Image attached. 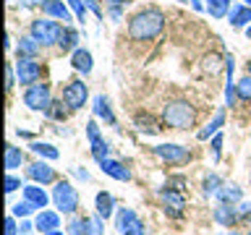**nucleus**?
<instances>
[{"instance_id":"obj_1","label":"nucleus","mask_w":251,"mask_h":235,"mask_svg":"<svg viewBox=\"0 0 251 235\" xmlns=\"http://www.w3.org/2000/svg\"><path fill=\"white\" fill-rule=\"evenodd\" d=\"M162 26H165V13L157 11V8H147L128 21V37L136 39V42H149L160 34Z\"/></svg>"},{"instance_id":"obj_2","label":"nucleus","mask_w":251,"mask_h":235,"mask_svg":"<svg viewBox=\"0 0 251 235\" xmlns=\"http://www.w3.org/2000/svg\"><path fill=\"white\" fill-rule=\"evenodd\" d=\"M162 120H165V125H170V128H191L194 120H196V113H194V107L188 105V102L178 99V102L165 105Z\"/></svg>"},{"instance_id":"obj_3","label":"nucleus","mask_w":251,"mask_h":235,"mask_svg":"<svg viewBox=\"0 0 251 235\" xmlns=\"http://www.w3.org/2000/svg\"><path fill=\"white\" fill-rule=\"evenodd\" d=\"M50 196H52L55 209H60L63 214H74L78 209V191L74 188V183H68V180H60V183L52 188Z\"/></svg>"},{"instance_id":"obj_4","label":"nucleus","mask_w":251,"mask_h":235,"mask_svg":"<svg viewBox=\"0 0 251 235\" xmlns=\"http://www.w3.org/2000/svg\"><path fill=\"white\" fill-rule=\"evenodd\" d=\"M31 37L37 39L39 45H58L60 37H63V26L55 19H37L31 21Z\"/></svg>"},{"instance_id":"obj_5","label":"nucleus","mask_w":251,"mask_h":235,"mask_svg":"<svg viewBox=\"0 0 251 235\" xmlns=\"http://www.w3.org/2000/svg\"><path fill=\"white\" fill-rule=\"evenodd\" d=\"M24 105H26L29 110H37V113H47L52 105L50 99V86L47 84H31L26 86V92H24Z\"/></svg>"},{"instance_id":"obj_6","label":"nucleus","mask_w":251,"mask_h":235,"mask_svg":"<svg viewBox=\"0 0 251 235\" xmlns=\"http://www.w3.org/2000/svg\"><path fill=\"white\" fill-rule=\"evenodd\" d=\"M16 76H19V84L31 86L42 76V66L34 58H19V63H16Z\"/></svg>"},{"instance_id":"obj_7","label":"nucleus","mask_w":251,"mask_h":235,"mask_svg":"<svg viewBox=\"0 0 251 235\" xmlns=\"http://www.w3.org/2000/svg\"><path fill=\"white\" fill-rule=\"evenodd\" d=\"M160 201H162V207H165V212H168L170 217H180V214H183V209H186L183 193L176 191V188H170V186H165L160 191Z\"/></svg>"},{"instance_id":"obj_8","label":"nucleus","mask_w":251,"mask_h":235,"mask_svg":"<svg viewBox=\"0 0 251 235\" xmlns=\"http://www.w3.org/2000/svg\"><path fill=\"white\" fill-rule=\"evenodd\" d=\"M86 97H89V89H86L84 81H71L66 89H63V102L71 107V110H78L86 105Z\"/></svg>"},{"instance_id":"obj_9","label":"nucleus","mask_w":251,"mask_h":235,"mask_svg":"<svg viewBox=\"0 0 251 235\" xmlns=\"http://www.w3.org/2000/svg\"><path fill=\"white\" fill-rule=\"evenodd\" d=\"M154 154L165 162H173V164H180V162L191 160V152H188L186 146H180V144H157Z\"/></svg>"},{"instance_id":"obj_10","label":"nucleus","mask_w":251,"mask_h":235,"mask_svg":"<svg viewBox=\"0 0 251 235\" xmlns=\"http://www.w3.org/2000/svg\"><path fill=\"white\" fill-rule=\"evenodd\" d=\"M139 225H144L139 219V214L133 209H118V214H115V230L121 233V235H128L131 230H136Z\"/></svg>"},{"instance_id":"obj_11","label":"nucleus","mask_w":251,"mask_h":235,"mask_svg":"<svg viewBox=\"0 0 251 235\" xmlns=\"http://www.w3.org/2000/svg\"><path fill=\"white\" fill-rule=\"evenodd\" d=\"M26 175L34 180V183L47 186V183H52V180H55V170L42 160V162H31V164H29V170H26Z\"/></svg>"},{"instance_id":"obj_12","label":"nucleus","mask_w":251,"mask_h":235,"mask_svg":"<svg viewBox=\"0 0 251 235\" xmlns=\"http://www.w3.org/2000/svg\"><path fill=\"white\" fill-rule=\"evenodd\" d=\"M34 227L39 233H50V230H60V214L58 212H47V209H42L37 214V219H34Z\"/></svg>"},{"instance_id":"obj_13","label":"nucleus","mask_w":251,"mask_h":235,"mask_svg":"<svg viewBox=\"0 0 251 235\" xmlns=\"http://www.w3.org/2000/svg\"><path fill=\"white\" fill-rule=\"evenodd\" d=\"M24 199L31 201L37 209H45V207H47V201H50L52 196H47V193H45V188L39 186V183H29V186H24Z\"/></svg>"},{"instance_id":"obj_14","label":"nucleus","mask_w":251,"mask_h":235,"mask_svg":"<svg viewBox=\"0 0 251 235\" xmlns=\"http://www.w3.org/2000/svg\"><path fill=\"white\" fill-rule=\"evenodd\" d=\"M71 5H66L63 0H45L42 3V11L50 16V19L55 21H71V11H68Z\"/></svg>"},{"instance_id":"obj_15","label":"nucleus","mask_w":251,"mask_h":235,"mask_svg":"<svg viewBox=\"0 0 251 235\" xmlns=\"http://www.w3.org/2000/svg\"><path fill=\"white\" fill-rule=\"evenodd\" d=\"M100 167H102V172L105 175H110V178H115V180H121V183H126V180H131V170L128 167H123L118 160H107L105 162H100Z\"/></svg>"},{"instance_id":"obj_16","label":"nucleus","mask_w":251,"mask_h":235,"mask_svg":"<svg viewBox=\"0 0 251 235\" xmlns=\"http://www.w3.org/2000/svg\"><path fill=\"white\" fill-rule=\"evenodd\" d=\"M217 201H220V204H230V207H235V204H241V201H243V193H241V188L235 186V183H223V188L217 191Z\"/></svg>"},{"instance_id":"obj_17","label":"nucleus","mask_w":251,"mask_h":235,"mask_svg":"<svg viewBox=\"0 0 251 235\" xmlns=\"http://www.w3.org/2000/svg\"><path fill=\"white\" fill-rule=\"evenodd\" d=\"M71 66H74L78 73L89 76L92 73V52L84 50V47H78V50H74V58H71Z\"/></svg>"},{"instance_id":"obj_18","label":"nucleus","mask_w":251,"mask_h":235,"mask_svg":"<svg viewBox=\"0 0 251 235\" xmlns=\"http://www.w3.org/2000/svg\"><path fill=\"white\" fill-rule=\"evenodd\" d=\"M94 207H97V214H100L102 219L113 217V212H115V199H113V193L100 191L97 199H94Z\"/></svg>"},{"instance_id":"obj_19","label":"nucleus","mask_w":251,"mask_h":235,"mask_svg":"<svg viewBox=\"0 0 251 235\" xmlns=\"http://www.w3.org/2000/svg\"><path fill=\"white\" fill-rule=\"evenodd\" d=\"M227 16H230V26L243 29L251 21V5H230V13Z\"/></svg>"},{"instance_id":"obj_20","label":"nucleus","mask_w":251,"mask_h":235,"mask_svg":"<svg viewBox=\"0 0 251 235\" xmlns=\"http://www.w3.org/2000/svg\"><path fill=\"white\" fill-rule=\"evenodd\" d=\"M94 115L102 118L107 125H115V115H113V110H110V102L102 97V94H97V97H94Z\"/></svg>"},{"instance_id":"obj_21","label":"nucleus","mask_w":251,"mask_h":235,"mask_svg":"<svg viewBox=\"0 0 251 235\" xmlns=\"http://www.w3.org/2000/svg\"><path fill=\"white\" fill-rule=\"evenodd\" d=\"M235 219H238V212H235L230 204H220V207L215 209V222H220L223 227L235 225Z\"/></svg>"},{"instance_id":"obj_22","label":"nucleus","mask_w":251,"mask_h":235,"mask_svg":"<svg viewBox=\"0 0 251 235\" xmlns=\"http://www.w3.org/2000/svg\"><path fill=\"white\" fill-rule=\"evenodd\" d=\"M21 162H24V152H21L19 146L8 144V146H5V170L13 172L16 167H21Z\"/></svg>"},{"instance_id":"obj_23","label":"nucleus","mask_w":251,"mask_h":235,"mask_svg":"<svg viewBox=\"0 0 251 235\" xmlns=\"http://www.w3.org/2000/svg\"><path fill=\"white\" fill-rule=\"evenodd\" d=\"M223 125H225V113L220 110V113L212 118V123H207V128H201V131H199V139H201V141H207L209 136L220 133V128H223Z\"/></svg>"},{"instance_id":"obj_24","label":"nucleus","mask_w":251,"mask_h":235,"mask_svg":"<svg viewBox=\"0 0 251 235\" xmlns=\"http://www.w3.org/2000/svg\"><path fill=\"white\" fill-rule=\"evenodd\" d=\"M39 52V42L34 37H21L19 42V58H34Z\"/></svg>"},{"instance_id":"obj_25","label":"nucleus","mask_w":251,"mask_h":235,"mask_svg":"<svg viewBox=\"0 0 251 235\" xmlns=\"http://www.w3.org/2000/svg\"><path fill=\"white\" fill-rule=\"evenodd\" d=\"M68 235H92V227H89V217H74L68 222Z\"/></svg>"},{"instance_id":"obj_26","label":"nucleus","mask_w":251,"mask_h":235,"mask_svg":"<svg viewBox=\"0 0 251 235\" xmlns=\"http://www.w3.org/2000/svg\"><path fill=\"white\" fill-rule=\"evenodd\" d=\"M31 152L39 154L42 160H58V157H60V152L52 144H42V141H34V144H31Z\"/></svg>"},{"instance_id":"obj_27","label":"nucleus","mask_w":251,"mask_h":235,"mask_svg":"<svg viewBox=\"0 0 251 235\" xmlns=\"http://www.w3.org/2000/svg\"><path fill=\"white\" fill-rule=\"evenodd\" d=\"M207 11L215 19H223L225 13H230V0H207Z\"/></svg>"},{"instance_id":"obj_28","label":"nucleus","mask_w":251,"mask_h":235,"mask_svg":"<svg viewBox=\"0 0 251 235\" xmlns=\"http://www.w3.org/2000/svg\"><path fill=\"white\" fill-rule=\"evenodd\" d=\"M76 42H78V34H76V31L74 29H63V37H60V50L63 52H71V50H78V47H76Z\"/></svg>"},{"instance_id":"obj_29","label":"nucleus","mask_w":251,"mask_h":235,"mask_svg":"<svg viewBox=\"0 0 251 235\" xmlns=\"http://www.w3.org/2000/svg\"><path fill=\"white\" fill-rule=\"evenodd\" d=\"M223 188V180H220L215 172L212 175H207L204 178V183H201V191H204V196H217V191Z\"/></svg>"},{"instance_id":"obj_30","label":"nucleus","mask_w":251,"mask_h":235,"mask_svg":"<svg viewBox=\"0 0 251 235\" xmlns=\"http://www.w3.org/2000/svg\"><path fill=\"white\" fill-rule=\"evenodd\" d=\"M136 125H139V131H141V133H149V136L160 131V125H157V123H154V118H149V115H139V118H136Z\"/></svg>"},{"instance_id":"obj_31","label":"nucleus","mask_w":251,"mask_h":235,"mask_svg":"<svg viewBox=\"0 0 251 235\" xmlns=\"http://www.w3.org/2000/svg\"><path fill=\"white\" fill-rule=\"evenodd\" d=\"M92 157H94L97 162H105L107 157H110V144H107L105 139H100L97 144H92Z\"/></svg>"},{"instance_id":"obj_32","label":"nucleus","mask_w":251,"mask_h":235,"mask_svg":"<svg viewBox=\"0 0 251 235\" xmlns=\"http://www.w3.org/2000/svg\"><path fill=\"white\" fill-rule=\"evenodd\" d=\"M31 212H37V207H34L31 201H26V199L19 201V204H13V207H11V214H13V217H29Z\"/></svg>"},{"instance_id":"obj_33","label":"nucleus","mask_w":251,"mask_h":235,"mask_svg":"<svg viewBox=\"0 0 251 235\" xmlns=\"http://www.w3.org/2000/svg\"><path fill=\"white\" fill-rule=\"evenodd\" d=\"M235 92H238L241 99H251V73L243 76L238 84H235Z\"/></svg>"},{"instance_id":"obj_34","label":"nucleus","mask_w":251,"mask_h":235,"mask_svg":"<svg viewBox=\"0 0 251 235\" xmlns=\"http://www.w3.org/2000/svg\"><path fill=\"white\" fill-rule=\"evenodd\" d=\"M68 5H71V11H74V16H76L78 21L86 19V5H84V0H68Z\"/></svg>"},{"instance_id":"obj_35","label":"nucleus","mask_w":251,"mask_h":235,"mask_svg":"<svg viewBox=\"0 0 251 235\" xmlns=\"http://www.w3.org/2000/svg\"><path fill=\"white\" fill-rule=\"evenodd\" d=\"M47 115L55 118V120H63V118H66V110H63V99H60V102H52L50 110H47Z\"/></svg>"},{"instance_id":"obj_36","label":"nucleus","mask_w":251,"mask_h":235,"mask_svg":"<svg viewBox=\"0 0 251 235\" xmlns=\"http://www.w3.org/2000/svg\"><path fill=\"white\" fill-rule=\"evenodd\" d=\"M86 136H89V144H97V141L102 139V136H100V125L94 123V120L86 123Z\"/></svg>"},{"instance_id":"obj_37","label":"nucleus","mask_w":251,"mask_h":235,"mask_svg":"<svg viewBox=\"0 0 251 235\" xmlns=\"http://www.w3.org/2000/svg\"><path fill=\"white\" fill-rule=\"evenodd\" d=\"M212 160H220V152H223V136H220V133H215V136H212Z\"/></svg>"},{"instance_id":"obj_38","label":"nucleus","mask_w":251,"mask_h":235,"mask_svg":"<svg viewBox=\"0 0 251 235\" xmlns=\"http://www.w3.org/2000/svg\"><path fill=\"white\" fill-rule=\"evenodd\" d=\"M19 188H24L21 186V178H16V175H8L5 178V193H13V191H19Z\"/></svg>"},{"instance_id":"obj_39","label":"nucleus","mask_w":251,"mask_h":235,"mask_svg":"<svg viewBox=\"0 0 251 235\" xmlns=\"http://www.w3.org/2000/svg\"><path fill=\"white\" fill-rule=\"evenodd\" d=\"M235 94H238V92H235V84L227 81V86H225V102H227V105H235Z\"/></svg>"},{"instance_id":"obj_40","label":"nucleus","mask_w":251,"mask_h":235,"mask_svg":"<svg viewBox=\"0 0 251 235\" xmlns=\"http://www.w3.org/2000/svg\"><path fill=\"white\" fill-rule=\"evenodd\" d=\"M5 235H19V227H16V217H5Z\"/></svg>"},{"instance_id":"obj_41","label":"nucleus","mask_w":251,"mask_h":235,"mask_svg":"<svg viewBox=\"0 0 251 235\" xmlns=\"http://www.w3.org/2000/svg\"><path fill=\"white\" fill-rule=\"evenodd\" d=\"M16 78H19V76H13V68L8 66V68H5V89H13Z\"/></svg>"},{"instance_id":"obj_42","label":"nucleus","mask_w":251,"mask_h":235,"mask_svg":"<svg viewBox=\"0 0 251 235\" xmlns=\"http://www.w3.org/2000/svg\"><path fill=\"white\" fill-rule=\"evenodd\" d=\"M168 186H170V188H176V191H180V188L186 186V180L178 175V178H170V180H168Z\"/></svg>"},{"instance_id":"obj_43","label":"nucleus","mask_w":251,"mask_h":235,"mask_svg":"<svg viewBox=\"0 0 251 235\" xmlns=\"http://www.w3.org/2000/svg\"><path fill=\"white\" fill-rule=\"evenodd\" d=\"M238 214H243V217L251 214V201H241L238 204Z\"/></svg>"},{"instance_id":"obj_44","label":"nucleus","mask_w":251,"mask_h":235,"mask_svg":"<svg viewBox=\"0 0 251 235\" xmlns=\"http://www.w3.org/2000/svg\"><path fill=\"white\" fill-rule=\"evenodd\" d=\"M31 230H37L31 222H21V227H19V235H31Z\"/></svg>"},{"instance_id":"obj_45","label":"nucleus","mask_w":251,"mask_h":235,"mask_svg":"<svg viewBox=\"0 0 251 235\" xmlns=\"http://www.w3.org/2000/svg\"><path fill=\"white\" fill-rule=\"evenodd\" d=\"M74 175H76L78 180H84V183L89 180V172H86V170H74Z\"/></svg>"},{"instance_id":"obj_46","label":"nucleus","mask_w":251,"mask_h":235,"mask_svg":"<svg viewBox=\"0 0 251 235\" xmlns=\"http://www.w3.org/2000/svg\"><path fill=\"white\" fill-rule=\"evenodd\" d=\"M128 235H147V227H144V225H139L136 230H131Z\"/></svg>"},{"instance_id":"obj_47","label":"nucleus","mask_w":251,"mask_h":235,"mask_svg":"<svg viewBox=\"0 0 251 235\" xmlns=\"http://www.w3.org/2000/svg\"><path fill=\"white\" fill-rule=\"evenodd\" d=\"M191 8H194V11H204V3H201V0H191Z\"/></svg>"},{"instance_id":"obj_48","label":"nucleus","mask_w":251,"mask_h":235,"mask_svg":"<svg viewBox=\"0 0 251 235\" xmlns=\"http://www.w3.org/2000/svg\"><path fill=\"white\" fill-rule=\"evenodd\" d=\"M107 3H113V5H123V3H131V0H107Z\"/></svg>"},{"instance_id":"obj_49","label":"nucleus","mask_w":251,"mask_h":235,"mask_svg":"<svg viewBox=\"0 0 251 235\" xmlns=\"http://www.w3.org/2000/svg\"><path fill=\"white\" fill-rule=\"evenodd\" d=\"M45 235H66L63 230H50V233H45Z\"/></svg>"},{"instance_id":"obj_50","label":"nucleus","mask_w":251,"mask_h":235,"mask_svg":"<svg viewBox=\"0 0 251 235\" xmlns=\"http://www.w3.org/2000/svg\"><path fill=\"white\" fill-rule=\"evenodd\" d=\"M246 37L251 39V26H246Z\"/></svg>"},{"instance_id":"obj_51","label":"nucleus","mask_w":251,"mask_h":235,"mask_svg":"<svg viewBox=\"0 0 251 235\" xmlns=\"http://www.w3.org/2000/svg\"><path fill=\"white\" fill-rule=\"evenodd\" d=\"M220 235H241V233H220Z\"/></svg>"},{"instance_id":"obj_52","label":"nucleus","mask_w":251,"mask_h":235,"mask_svg":"<svg viewBox=\"0 0 251 235\" xmlns=\"http://www.w3.org/2000/svg\"><path fill=\"white\" fill-rule=\"evenodd\" d=\"M249 73H251V60H249Z\"/></svg>"},{"instance_id":"obj_53","label":"nucleus","mask_w":251,"mask_h":235,"mask_svg":"<svg viewBox=\"0 0 251 235\" xmlns=\"http://www.w3.org/2000/svg\"><path fill=\"white\" fill-rule=\"evenodd\" d=\"M246 5H251V0H246Z\"/></svg>"},{"instance_id":"obj_54","label":"nucleus","mask_w":251,"mask_h":235,"mask_svg":"<svg viewBox=\"0 0 251 235\" xmlns=\"http://www.w3.org/2000/svg\"><path fill=\"white\" fill-rule=\"evenodd\" d=\"M249 235H251V230H249Z\"/></svg>"}]
</instances>
